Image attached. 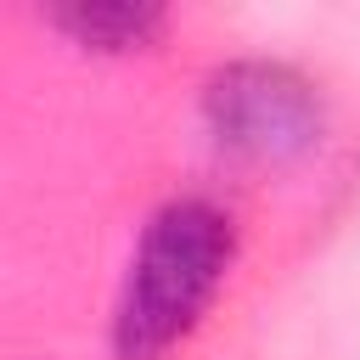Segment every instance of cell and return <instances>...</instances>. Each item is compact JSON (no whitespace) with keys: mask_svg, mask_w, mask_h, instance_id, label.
Listing matches in <instances>:
<instances>
[{"mask_svg":"<svg viewBox=\"0 0 360 360\" xmlns=\"http://www.w3.org/2000/svg\"><path fill=\"white\" fill-rule=\"evenodd\" d=\"M202 112H208V129L225 152H242V158H259V163H281V158H298L321 141V90L287 68V62H225L208 90H202Z\"/></svg>","mask_w":360,"mask_h":360,"instance_id":"2","label":"cell"},{"mask_svg":"<svg viewBox=\"0 0 360 360\" xmlns=\"http://www.w3.org/2000/svg\"><path fill=\"white\" fill-rule=\"evenodd\" d=\"M236 259V225L208 197H174L163 202L141 248L129 259V276L112 304V354L118 360H158L174 349L202 309L214 304L225 270Z\"/></svg>","mask_w":360,"mask_h":360,"instance_id":"1","label":"cell"},{"mask_svg":"<svg viewBox=\"0 0 360 360\" xmlns=\"http://www.w3.org/2000/svg\"><path fill=\"white\" fill-rule=\"evenodd\" d=\"M51 22L62 34H73L79 45L129 51L163 28V6H152V0H68V6H51Z\"/></svg>","mask_w":360,"mask_h":360,"instance_id":"3","label":"cell"}]
</instances>
